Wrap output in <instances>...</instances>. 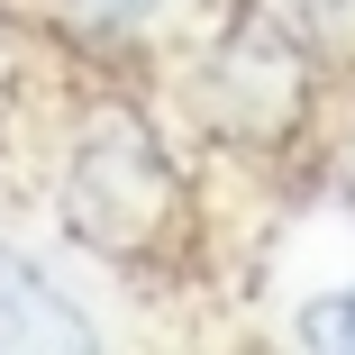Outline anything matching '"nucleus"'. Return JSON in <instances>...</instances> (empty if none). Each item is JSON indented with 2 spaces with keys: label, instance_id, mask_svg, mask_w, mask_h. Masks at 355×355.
Wrapping results in <instances>:
<instances>
[{
  "label": "nucleus",
  "instance_id": "7",
  "mask_svg": "<svg viewBox=\"0 0 355 355\" xmlns=\"http://www.w3.org/2000/svg\"><path fill=\"white\" fill-rule=\"evenodd\" d=\"M337 191L355 200V137H346V164H337Z\"/></svg>",
  "mask_w": 355,
  "mask_h": 355
},
{
  "label": "nucleus",
  "instance_id": "5",
  "mask_svg": "<svg viewBox=\"0 0 355 355\" xmlns=\"http://www.w3.org/2000/svg\"><path fill=\"white\" fill-rule=\"evenodd\" d=\"M292 346H346V355H355V292L310 301V310L292 319Z\"/></svg>",
  "mask_w": 355,
  "mask_h": 355
},
{
  "label": "nucleus",
  "instance_id": "4",
  "mask_svg": "<svg viewBox=\"0 0 355 355\" xmlns=\"http://www.w3.org/2000/svg\"><path fill=\"white\" fill-rule=\"evenodd\" d=\"M164 10H173V0H64V19L92 28V37H128V28H146Z\"/></svg>",
  "mask_w": 355,
  "mask_h": 355
},
{
  "label": "nucleus",
  "instance_id": "2",
  "mask_svg": "<svg viewBox=\"0 0 355 355\" xmlns=\"http://www.w3.org/2000/svg\"><path fill=\"white\" fill-rule=\"evenodd\" d=\"M301 46L282 37V28H264V19H246L228 46H219V64H209V110H219V128L228 137H282L301 119Z\"/></svg>",
  "mask_w": 355,
  "mask_h": 355
},
{
  "label": "nucleus",
  "instance_id": "3",
  "mask_svg": "<svg viewBox=\"0 0 355 355\" xmlns=\"http://www.w3.org/2000/svg\"><path fill=\"white\" fill-rule=\"evenodd\" d=\"M46 346L55 355H92L101 328H92V310L73 292H55L28 255L0 246V355H46Z\"/></svg>",
  "mask_w": 355,
  "mask_h": 355
},
{
  "label": "nucleus",
  "instance_id": "1",
  "mask_svg": "<svg viewBox=\"0 0 355 355\" xmlns=\"http://www.w3.org/2000/svg\"><path fill=\"white\" fill-rule=\"evenodd\" d=\"M164 219H173V173L155 155V137L128 128V119L101 128L83 146V164H73V228L119 255V246H146Z\"/></svg>",
  "mask_w": 355,
  "mask_h": 355
},
{
  "label": "nucleus",
  "instance_id": "6",
  "mask_svg": "<svg viewBox=\"0 0 355 355\" xmlns=\"http://www.w3.org/2000/svg\"><path fill=\"white\" fill-rule=\"evenodd\" d=\"M301 28H355V0H282Z\"/></svg>",
  "mask_w": 355,
  "mask_h": 355
}]
</instances>
